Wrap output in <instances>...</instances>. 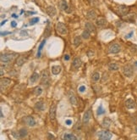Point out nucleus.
I'll use <instances>...</instances> for the list:
<instances>
[{
    "instance_id": "nucleus-1",
    "label": "nucleus",
    "mask_w": 137,
    "mask_h": 140,
    "mask_svg": "<svg viewBox=\"0 0 137 140\" xmlns=\"http://www.w3.org/2000/svg\"><path fill=\"white\" fill-rule=\"evenodd\" d=\"M115 11H116V13L118 14L119 15H120V16H122V17H124L126 15L129 14V7L124 6V5H119V6L117 7Z\"/></svg>"
},
{
    "instance_id": "nucleus-2",
    "label": "nucleus",
    "mask_w": 137,
    "mask_h": 140,
    "mask_svg": "<svg viewBox=\"0 0 137 140\" xmlns=\"http://www.w3.org/2000/svg\"><path fill=\"white\" fill-rule=\"evenodd\" d=\"M98 136V140H111L113 134L109 132V131H101L97 134Z\"/></svg>"
},
{
    "instance_id": "nucleus-3",
    "label": "nucleus",
    "mask_w": 137,
    "mask_h": 140,
    "mask_svg": "<svg viewBox=\"0 0 137 140\" xmlns=\"http://www.w3.org/2000/svg\"><path fill=\"white\" fill-rule=\"evenodd\" d=\"M57 31L58 33H60L61 35H67L69 32L68 27L65 26V24H64L63 22H58L56 26Z\"/></svg>"
},
{
    "instance_id": "nucleus-4",
    "label": "nucleus",
    "mask_w": 137,
    "mask_h": 140,
    "mask_svg": "<svg viewBox=\"0 0 137 140\" xmlns=\"http://www.w3.org/2000/svg\"><path fill=\"white\" fill-rule=\"evenodd\" d=\"M15 54H1V63L8 64L15 59Z\"/></svg>"
},
{
    "instance_id": "nucleus-5",
    "label": "nucleus",
    "mask_w": 137,
    "mask_h": 140,
    "mask_svg": "<svg viewBox=\"0 0 137 140\" xmlns=\"http://www.w3.org/2000/svg\"><path fill=\"white\" fill-rule=\"evenodd\" d=\"M121 51V47L118 43H111L108 46V53L109 54H118Z\"/></svg>"
},
{
    "instance_id": "nucleus-6",
    "label": "nucleus",
    "mask_w": 137,
    "mask_h": 140,
    "mask_svg": "<svg viewBox=\"0 0 137 140\" xmlns=\"http://www.w3.org/2000/svg\"><path fill=\"white\" fill-rule=\"evenodd\" d=\"M49 82V72L46 70H42V75H41V83L42 85L48 84Z\"/></svg>"
},
{
    "instance_id": "nucleus-7",
    "label": "nucleus",
    "mask_w": 137,
    "mask_h": 140,
    "mask_svg": "<svg viewBox=\"0 0 137 140\" xmlns=\"http://www.w3.org/2000/svg\"><path fill=\"white\" fill-rule=\"evenodd\" d=\"M123 73H124V75L125 76V77H132L133 73H134L132 66H131V65H124V66L123 67Z\"/></svg>"
},
{
    "instance_id": "nucleus-8",
    "label": "nucleus",
    "mask_w": 137,
    "mask_h": 140,
    "mask_svg": "<svg viewBox=\"0 0 137 140\" xmlns=\"http://www.w3.org/2000/svg\"><path fill=\"white\" fill-rule=\"evenodd\" d=\"M56 111H57V105L55 104H53L50 106L49 109V118L51 120H54L56 118Z\"/></svg>"
},
{
    "instance_id": "nucleus-9",
    "label": "nucleus",
    "mask_w": 137,
    "mask_h": 140,
    "mask_svg": "<svg viewBox=\"0 0 137 140\" xmlns=\"http://www.w3.org/2000/svg\"><path fill=\"white\" fill-rule=\"evenodd\" d=\"M107 24H108V21H107V20L105 18H103V17H100V18H97V20H96V26L99 28L105 27V26H107Z\"/></svg>"
},
{
    "instance_id": "nucleus-10",
    "label": "nucleus",
    "mask_w": 137,
    "mask_h": 140,
    "mask_svg": "<svg viewBox=\"0 0 137 140\" xmlns=\"http://www.w3.org/2000/svg\"><path fill=\"white\" fill-rule=\"evenodd\" d=\"M124 104H125V107L127 108V109H135V108L136 107V101L134 100H132V99H129V100H127L125 101V103H124Z\"/></svg>"
},
{
    "instance_id": "nucleus-11",
    "label": "nucleus",
    "mask_w": 137,
    "mask_h": 140,
    "mask_svg": "<svg viewBox=\"0 0 137 140\" xmlns=\"http://www.w3.org/2000/svg\"><path fill=\"white\" fill-rule=\"evenodd\" d=\"M91 118V110L89 109L88 110L86 111L83 116V119H82V121L84 124H87L89 121H90Z\"/></svg>"
},
{
    "instance_id": "nucleus-12",
    "label": "nucleus",
    "mask_w": 137,
    "mask_h": 140,
    "mask_svg": "<svg viewBox=\"0 0 137 140\" xmlns=\"http://www.w3.org/2000/svg\"><path fill=\"white\" fill-rule=\"evenodd\" d=\"M25 121H26V125H28L29 127H35L37 122H36V120L33 116H29L25 118Z\"/></svg>"
},
{
    "instance_id": "nucleus-13",
    "label": "nucleus",
    "mask_w": 137,
    "mask_h": 140,
    "mask_svg": "<svg viewBox=\"0 0 137 140\" xmlns=\"http://www.w3.org/2000/svg\"><path fill=\"white\" fill-rule=\"evenodd\" d=\"M46 12L50 17H54L57 14V10L53 6H47V9H46Z\"/></svg>"
},
{
    "instance_id": "nucleus-14",
    "label": "nucleus",
    "mask_w": 137,
    "mask_h": 140,
    "mask_svg": "<svg viewBox=\"0 0 137 140\" xmlns=\"http://www.w3.org/2000/svg\"><path fill=\"white\" fill-rule=\"evenodd\" d=\"M81 65H82V61H81V60L80 59L79 57L74 58V61H73V64H72L73 69H74V70H78Z\"/></svg>"
},
{
    "instance_id": "nucleus-15",
    "label": "nucleus",
    "mask_w": 137,
    "mask_h": 140,
    "mask_svg": "<svg viewBox=\"0 0 137 140\" xmlns=\"http://www.w3.org/2000/svg\"><path fill=\"white\" fill-rule=\"evenodd\" d=\"M112 123H113L112 120L110 119L109 117H106V118H104L102 121V127H104V128H109V127H111Z\"/></svg>"
},
{
    "instance_id": "nucleus-16",
    "label": "nucleus",
    "mask_w": 137,
    "mask_h": 140,
    "mask_svg": "<svg viewBox=\"0 0 137 140\" xmlns=\"http://www.w3.org/2000/svg\"><path fill=\"white\" fill-rule=\"evenodd\" d=\"M86 17L89 19V20H95V19H97V13L95 12V10H90V11L87 12Z\"/></svg>"
},
{
    "instance_id": "nucleus-17",
    "label": "nucleus",
    "mask_w": 137,
    "mask_h": 140,
    "mask_svg": "<svg viewBox=\"0 0 137 140\" xmlns=\"http://www.w3.org/2000/svg\"><path fill=\"white\" fill-rule=\"evenodd\" d=\"M85 27H86V30H87L90 32H95L96 31V27L91 22H86V25H85Z\"/></svg>"
},
{
    "instance_id": "nucleus-18",
    "label": "nucleus",
    "mask_w": 137,
    "mask_h": 140,
    "mask_svg": "<svg viewBox=\"0 0 137 140\" xmlns=\"http://www.w3.org/2000/svg\"><path fill=\"white\" fill-rule=\"evenodd\" d=\"M0 82H1V88H2V90H3V87H7V86H9V85L11 83V80H10L9 78H1V81H0Z\"/></svg>"
},
{
    "instance_id": "nucleus-19",
    "label": "nucleus",
    "mask_w": 137,
    "mask_h": 140,
    "mask_svg": "<svg viewBox=\"0 0 137 140\" xmlns=\"http://www.w3.org/2000/svg\"><path fill=\"white\" fill-rule=\"evenodd\" d=\"M38 78H39V74L37 73V72H34V73L31 76V77H30V79H29L30 83H31V84H34L35 82L37 81Z\"/></svg>"
},
{
    "instance_id": "nucleus-20",
    "label": "nucleus",
    "mask_w": 137,
    "mask_h": 140,
    "mask_svg": "<svg viewBox=\"0 0 137 140\" xmlns=\"http://www.w3.org/2000/svg\"><path fill=\"white\" fill-rule=\"evenodd\" d=\"M61 70H62V68L59 65H53V66L52 67V73H53V75H58V74L61 72Z\"/></svg>"
},
{
    "instance_id": "nucleus-21",
    "label": "nucleus",
    "mask_w": 137,
    "mask_h": 140,
    "mask_svg": "<svg viewBox=\"0 0 137 140\" xmlns=\"http://www.w3.org/2000/svg\"><path fill=\"white\" fill-rule=\"evenodd\" d=\"M59 8L61 10H67L69 9L68 3L66 2V0H61L59 2Z\"/></svg>"
},
{
    "instance_id": "nucleus-22",
    "label": "nucleus",
    "mask_w": 137,
    "mask_h": 140,
    "mask_svg": "<svg viewBox=\"0 0 137 140\" xmlns=\"http://www.w3.org/2000/svg\"><path fill=\"white\" fill-rule=\"evenodd\" d=\"M81 37L80 36H76L74 38V40H73V43H74V47H79L80 45L81 44L82 42V40H81Z\"/></svg>"
},
{
    "instance_id": "nucleus-23",
    "label": "nucleus",
    "mask_w": 137,
    "mask_h": 140,
    "mask_svg": "<svg viewBox=\"0 0 137 140\" xmlns=\"http://www.w3.org/2000/svg\"><path fill=\"white\" fill-rule=\"evenodd\" d=\"M26 61V59L24 57V56H19V57L17 58L16 62H15V63H16V65H18V66H22Z\"/></svg>"
},
{
    "instance_id": "nucleus-24",
    "label": "nucleus",
    "mask_w": 137,
    "mask_h": 140,
    "mask_svg": "<svg viewBox=\"0 0 137 140\" xmlns=\"http://www.w3.org/2000/svg\"><path fill=\"white\" fill-rule=\"evenodd\" d=\"M27 130H26V128H21L19 129V131L18 132V135H19V138H20V139H23V138L26 137V135H27Z\"/></svg>"
},
{
    "instance_id": "nucleus-25",
    "label": "nucleus",
    "mask_w": 137,
    "mask_h": 140,
    "mask_svg": "<svg viewBox=\"0 0 137 140\" xmlns=\"http://www.w3.org/2000/svg\"><path fill=\"white\" fill-rule=\"evenodd\" d=\"M64 140H77V138L72 133H65L64 135Z\"/></svg>"
},
{
    "instance_id": "nucleus-26",
    "label": "nucleus",
    "mask_w": 137,
    "mask_h": 140,
    "mask_svg": "<svg viewBox=\"0 0 137 140\" xmlns=\"http://www.w3.org/2000/svg\"><path fill=\"white\" fill-rule=\"evenodd\" d=\"M108 67H109V69L111 70H118L119 69V66L118 64L113 63V62L108 64Z\"/></svg>"
},
{
    "instance_id": "nucleus-27",
    "label": "nucleus",
    "mask_w": 137,
    "mask_h": 140,
    "mask_svg": "<svg viewBox=\"0 0 137 140\" xmlns=\"http://www.w3.org/2000/svg\"><path fill=\"white\" fill-rule=\"evenodd\" d=\"M81 37L83 38V39L87 40V39H89V38H91V32L87 31V30H85V31L82 32V34H81Z\"/></svg>"
},
{
    "instance_id": "nucleus-28",
    "label": "nucleus",
    "mask_w": 137,
    "mask_h": 140,
    "mask_svg": "<svg viewBox=\"0 0 137 140\" xmlns=\"http://www.w3.org/2000/svg\"><path fill=\"white\" fill-rule=\"evenodd\" d=\"M42 91H43V90H42V87L38 86L35 88L34 91H33V93H34V94L36 95V96H40V95L42 93Z\"/></svg>"
},
{
    "instance_id": "nucleus-29",
    "label": "nucleus",
    "mask_w": 137,
    "mask_h": 140,
    "mask_svg": "<svg viewBox=\"0 0 137 140\" xmlns=\"http://www.w3.org/2000/svg\"><path fill=\"white\" fill-rule=\"evenodd\" d=\"M101 78V76L100 74L98 73V72H94L93 74H92V77H91V79L93 81H95V82H97V81H98L100 80Z\"/></svg>"
},
{
    "instance_id": "nucleus-30",
    "label": "nucleus",
    "mask_w": 137,
    "mask_h": 140,
    "mask_svg": "<svg viewBox=\"0 0 137 140\" xmlns=\"http://www.w3.org/2000/svg\"><path fill=\"white\" fill-rule=\"evenodd\" d=\"M69 101H70L71 104H74V105H77V100H76L75 96H74L73 93L69 94Z\"/></svg>"
},
{
    "instance_id": "nucleus-31",
    "label": "nucleus",
    "mask_w": 137,
    "mask_h": 140,
    "mask_svg": "<svg viewBox=\"0 0 137 140\" xmlns=\"http://www.w3.org/2000/svg\"><path fill=\"white\" fill-rule=\"evenodd\" d=\"M45 43H46V40H45V39L42 40V42H41V44H40V46H39V48H38V53H37V57H40L41 52H42V49H43V47H44V45H45Z\"/></svg>"
},
{
    "instance_id": "nucleus-32",
    "label": "nucleus",
    "mask_w": 137,
    "mask_h": 140,
    "mask_svg": "<svg viewBox=\"0 0 137 140\" xmlns=\"http://www.w3.org/2000/svg\"><path fill=\"white\" fill-rule=\"evenodd\" d=\"M36 109L38 110H43L44 109V104H43V102L40 101V102H37L35 105Z\"/></svg>"
},
{
    "instance_id": "nucleus-33",
    "label": "nucleus",
    "mask_w": 137,
    "mask_h": 140,
    "mask_svg": "<svg viewBox=\"0 0 137 140\" xmlns=\"http://www.w3.org/2000/svg\"><path fill=\"white\" fill-rule=\"evenodd\" d=\"M126 17H124V20H128V21H133L135 20V15L133 14H128V15H125Z\"/></svg>"
},
{
    "instance_id": "nucleus-34",
    "label": "nucleus",
    "mask_w": 137,
    "mask_h": 140,
    "mask_svg": "<svg viewBox=\"0 0 137 140\" xmlns=\"http://www.w3.org/2000/svg\"><path fill=\"white\" fill-rule=\"evenodd\" d=\"M89 3L91 6L93 7H97L99 5V0H89Z\"/></svg>"
},
{
    "instance_id": "nucleus-35",
    "label": "nucleus",
    "mask_w": 137,
    "mask_h": 140,
    "mask_svg": "<svg viewBox=\"0 0 137 140\" xmlns=\"http://www.w3.org/2000/svg\"><path fill=\"white\" fill-rule=\"evenodd\" d=\"M104 113H105V110L103 109L102 105L101 104V105L98 107V109H97V115H98V116H101V115L104 114Z\"/></svg>"
},
{
    "instance_id": "nucleus-36",
    "label": "nucleus",
    "mask_w": 137,
    "mask_h": 140,
    "mask_svg": "<svg viewBox=\"0 0 137 140\" xmlns=\"http://www.w3.org/2000/svg\"><path fill=\"white\" fill-rule=\"evenodd\" d=\"M38 21H39V19L37 18V17H36V18H32L31 20V21H30V25H34L37 22H38Z\"/></svg>"
},
{
    "instance_id": "nucleus-37",
    "label": "nucleus",
    "mask_w": 137,
    "mask_h": 140,
    "mask_svg": "<svg viewBox=\"0 0 137 140\" xmlns=\"http://www.w3.org/2000/svg\"><path fill=\"white\" fill-rule=\"evenodd\" d=\"M79 91L81 92V93H84V92L86 91V87H85V86H80L79 87Z\"/></svg>"
},
{
    "instance_id": "nucleus-38",
    "label": "nucleus",
    "mask_w": 137,
    "mask_h": 140,
    "mask_svg": "<svg viewBox=\"0 0 137 140\" xmlns=\"http://www.w3.org/2000/svg\"><path fill=\"white\" fill-rule=\"evenodd\" d=\"M65 123H66V125H68V126H69V125H71L72 124V120H65Z\"/></svg>"
},
{
    "instance_id": "nucleus-39",
    "label": "nucleus",
    "mask_w": 137,
    "mask_h": 140,
    "mask_svg": "<svg viewBox=\"0 0 137 140\" xmlns=\"http://www.w3.org/2000/svg\"><path fill=\"white\" fill-rule=\"evenodd\" d=\"M34 14H36L35 12H26V16H28V15H34Z\"/></svg>"
},
{
    "instance_id": "nucleus-40",
    "label": "nucleus",
    "mask_w": 137,
    "mask_h": 140,
    "mask_svg": "<svg viewBox=\"0 0 137 140\" xmlns=\"http://www.w3.org/2000/svg\"><path fill=\"white\" fill-rule=\"evenodd\" d=\"M16 22H15V21H12L11 22V26L12 27H15V26H16Z\"/></svg>"
},
{
    "instance_id": "nucleus-41",
    "label": "nucleus",
    "mask_w": 137,
    "mask_h": 140,
    "mask_svg": "<svg viewBox=\"0 0 137 140\" xmlns=\"http://www.w3.org/2000/svg\"><path fill=\"white\" fill-rule=\"evenodd\" d=\"M133 35V31H131L130 33H129V34H128L127 36L125 37V38H131V36H132Z\"/></svg>"
},
{
    "instance_id": "nucleus-42",
    "label": "nucleus",
    "mask_w": 137,
    "mask_h": 140,
    "mask_svg": "<svg viewBox=\"0 0 137 140\" xmlns=\"http://www.w3.org/2000/svg\"><path fill=\"white\" fill-rule=\"evenodd\" d=\"M64 60H69V54H66V55H64Z\"/></svg>"
},
{
    "instance_id": "nucleus-43",
    "label": "nucleus",
    "mask_w": 137,
    "mask_h": 140,
    "mask_svg": "<svg viewBox=\"0 0 137 140\" xmlns=\"http://www.w3.org/2000/svg\"><path fill=\"white\" fill-rule=\"evenodd\" d=\"M7 34H10V32H2L1 33L2 36H3V35H7Z\"/></svg>"
},
{
    "instance_id": "nucleus-44",
    "label": "nucleus",
    "mask_w": 137,
    "mask_h": 140,
    "mask_svg": "<svg viewBox=\"0 0 137 140\" xmlns=\"http://www.w3.org/2000/svg\"><path fill=\"white\" fill-rule=\"evenodd\" d=\"M1 76H3V68H1Z\"/></svg>"
},
{
    "instance_id": "nucleus-45",
    "label": "nucleus",
    "mask_w": 137,
    "mask_h": 140,
    "mask_svg": "<svg viewBox=\"0 0 137 140\" xmlns=\"http://www.w3.org/2000/svg\"><path fill=\"white\" fill-rule=\"evenodd\" d=\"M12 17H14V18H17V15H15V14H13V15H12Z\"/></svg>"
},
{
    "instance_id": "nucleus-46",
    "label": "nucleus",
    "mask_w": 137,
    "mask_h": 140,
    "mask_svg": "<svg viewBox=\"0 0 137 140\" xmlns=\"http://www.w3.org/2000/svg\"><path fill=\"white\" fill-rule=\"evenodd\" d=\"M5 22H6V20H4V21H2V23H1V26H3V24H5Z\"/></svg>"
},
{
    "instance_id": "nucleus-47",
    "label": "nucleus",
    "mask_w": 137,
    "mask_h": 140,
    "mask_svg": "<svg viewBox=\"0 0 137 140\" xmlns=\"http://www.w3.org/2000/svg\"><path fill=\"white\" fill-rule=\"evenodd\" d=\"M136 133H137V127H136Z\"/></svg>"
},
{
    "instance_id": "nucleus-48",
    "label": "nucleus",
    "mask_w": 137,
    "mask_h": 140,
    "mask_svg": "<svg viewBox=\"0 0 137 140\" xmlns=\"http://www.w3.org/2000/svg\"><path fill=\"white\" fill-rule=\"evenodd\" d=\"M136 65H137V62H136Z\"/></svg>"
},
{
    "instance_id": "nucleus-49",
    "label": "nucleus",
    "mask_w": 137,
    "mask_h": 140,
    "mask_svg": "<svg viewBox=\"0 0 137 140\" xmlns=\"http://www.w3.org/2000/svg\"><path fill=\"white\" fill-rule=\"evenodd\" d=\"M136 140H137V139H136Z\"/></svg>"
}]
</instances>
